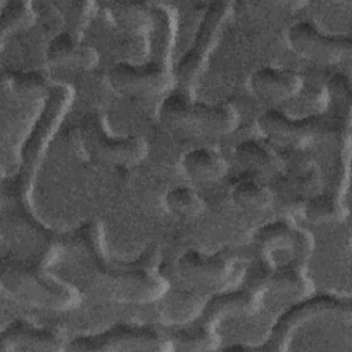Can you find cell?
I'll use <instances>...</instances> for the list:
<instances>
[{
	"label": "cell",
	"mask_w": 352,
	"mask_h": 352,
	"mask_svg": "<svg viewBox=\"0 0 352 352\" xmlns=\"http://www.w3.org/2000/svg\"><path fill=\"white\" fill-rule=\"evenodd\" d=\"M235 157L242 166L252 172L268 173L276 165L275 158L264 147L252 140L242 142L235 150Z\"/></svg>",
	"instance_id": "19"
},
{
	"label": "cell",
	"mask_w": 352,
	"mask_h": 352,
	"mask_svg": "<svg viewBox=\"0 0 352 352\" xmlns=\"http://www.w3.org/2000/svg\"><path fill=\"white\" fill-rule=\"evenodd\" d=\"M48 59L54 65L87 69L96 62V54L92 48L80 44L70 33H63L51 41Z\"/></svg>",
	"instance_id": "17"
},
{
	"label": "cell",
	"mask_w": 352,
	"mask_h": 352,
	"mask_svg": "<svg viewBox=\"0 0 352 352\" xmlns=\"http://www.w3.org/2000/svg\"><path fill=\"white\" fill-rule=\"evenodd\" d=\"M51 254L25 260L3 258L1 286L15 300L50 309H69L78 304V293L72 286L56 280L45 272Z\"/></svg>",
	"instance_id": "2"
},
{
	"label": "cell",
	"mask_w": 352,
	"mask_h": 352,
	"mask_svg": "<svg viewBox=\"0 0 352 352\" xmlns=\"http://www.w3.org/2000/svg\"><path fill=\"white\" fill-rule=\"evenodd\" d=\"M161 118L166 125L194 135H224L239 122V114L231 103H198L186 94L168 96L161 106Z\"/></svg>",
	"instance_id": "3"
},
{
	"label": "cell",
	"mask_w": 352,
	"mask_h": 352,
	"mask_svg": "<svg viewBox=\"0 0 352 352\" xmlns=\"http://www.w3.org/2000/svg\"><path fill=\"white\" fill-rule=\"evenodd\" d=\"M349 314V302L331 296H316L307 301H302L287 312H285L272 329V333L265 345L261 349L282 351L293 331L305 322L326 316V315H342Z\"/></svg>",
	"instance_id": "9"
},
{
	"label": "cell",
	"mask_w": 352,
	"mask_h": 352,
	"mask_svg": "<svg viewBox=\"0 0 352 352\" xmlns=\"http://www.w3.org/2000/svg\"><path fill=\"white\" fill-rule=\"evenodd\" d=\"M186 173L197 182H213L224 176L227 162L221 154L210 148H197L183 160Z\"/></svg>",
	"instance_id": "18"
},
{
	"label": "cell",
	"mask_w": 352,
	"mask_h": 352,
	"mask_svg": "<svg viewBox=\"0 0 352 352\" xmlns=\"http://www.w3.org/2000/svg\"><path fill=\"white\" fill-rule=\"evenodd\" d=\"M26 7H28L26 3H12V4H8V8L3 10L1 18H0L3 40L8 32L22 26L30 19V14Z\"/></svg>",
	"instance_id": "22"
},
{
	"label": "cell",
	"mask_w": 352,
	"mask_h": 352,
	"mask_svg": "<svg viewBox=\"0 0 352 352\" xmlns=\"http://www.w3.org/2000/svg\"><path fill=\"white\" fill-rule=\"evenodd\" d=\"M78 139L91 157L106 164L133 165L147 154V144L142 138H109L98 114H87L81 120Z\"/></svg>",
	"instance_id": "5"
},
{
	"label": "cell",
	"mask_w": 352,
	"mask_h": 352,
	"mask_svg": "<svg viewBox=\"0 0 352 352\" xmlns=\"http://www.w3.org/2000/svg\"><path fill=\"white\" fill-rule=\"evenodd\" d=\"M289 43L300 56L323 65L340 62L351 52V40L348 37L322 34L308 22L292 26Z\"/></svg>",
	"instance_id": "11"
},
{
	"label": "cell",
	"mask_w": 352,
	"mask_h": 352,
	"mask_svg": "<svg viewBox=\"0 0 352 352\" xmlns=\"http://www.w3.org/2000/svg\"><path fill=\"white\" fill-rule=\"evenodd\" d=\"M234 202L246 210H261L268 206L271 195L267 188L253 180H241L232 190Z\"/></svg>",
	"instance_id": "20"
},
{
	"label": "cell",
	"mask_w": 352,
	"mask_h": 352,
	"mask_svg": "<svg viewBox=\"0 0 352 352\" xmlns=\"http://www.w3.org/2000/svg\"><path fill=\"white\" fill-rule=\"evenodd\" d=\"M169 41L170 37L168 36H154L153 58L142 67H133L121 63L111 69L110 80L114 88L125 94L138 95H151L161 92L169 81L166 66Z\"/></svg>",
	"instance_id": "6"
},
{
	"label": "cell",
	"mask_w": 352,
	"mask_h": 352,
	"mask_svg": "<svg viewBox=\"0 0 352 352\" xmlns=\"http://www.w3.org/2000/svg\"><path fill=\"white\" fill-rule=\"evenodd\" d=\"M230 3H213L206 11L192 47L187 51L176 69V78L183 89L187 91L199 74L209 52L214 47L221 26L230 14Z\"/></svg>",
	"instance_id": "8"
},
{
	"label": "cell",
	"mask_w": 352,
	"mask_h": 352,
	"mask_svg": "<svg viewBox=\"0 0 352 352\" xmlns=\"http://www.w3.org/2000/svg\"><path fill=\"white\" fill-rule=\"evenodd\" d=\"M66 348L72 351H162L165 345L150 329L116 326L95 336L74 338Z\"/></svg>",
	"instance_id": "10"
},
{
	"label": "cell",
	"mask_w": 352,
	"mask_h": 352,
	"mask_svg": "<svg viewBox=\"0 0 352 352\" xmlns=\"http://www.w3.org/2000/svg\"><path fill=\"white\" fill-rule=\"evenodd\" d=\"M256 294L239 290L213 298L205 308L202 316L191 329L183 331L179 338L182 349H206L213 342V329L219 318L249 311L256 304Z\"/></svg>",
	"instance_id": "7"
},
{
	"label": "cell",
	"mask_w": 352,
	"mask_h": 352,
	"mask_svg": "<svg viewBox=\"0 0 352 352\" xmlns=\"http://www.w3.org/2000/svg\"><path fill=\"white\" fill-rule=\"evenodd\" d=\"M230 261L223 256H204L188 252L176 265L179 276L191 285H214L224 280L230 272Z\"/></svg>",
	"instance_id": "15"
},
{
	"label": "cell",
	"mask_w": 352,
	"mask_h": 352,
	"mask_svg": "<svg viewBox=\"0 0 352 352\" xmlns=\"http://www.w3.org/2000/svg\"><path fill=\"white\" fill-rule=\"evenodd\" d=\"M252 91L261 99L283 102L296 96L302 88V78L292 70L264 67L250 78Z\"/></svg>",
	"instance_id": "16"
},
{
	"label": "cell",
	"mask_w": 352,
	"mask_h": 352,
	"mask_svg": "<svg viewBox=\"0 0 352 352\" xmlns=\"http://www.w3.org/2000/svg\"><path fill=\"white\" fill-rule=\"evenodd\" d=\"M337 208L327 197H314L308 199L305 206L307 217L312 221H327L336 216Z\"/></svg>",
	"instance_id": "23"
},
{
	"label": "cell",
	"mask_w": 352,
	"mask_h": 352,
	"mask_svg": "<svg viewBox=\"0 0 352 352\" xmlns=\"http://www.w3.org/2000/svg\"><path fill=\"white\" fill-rule=\"evenodd\" d=\"M72 242L81 278L95 293L121 301H150L164 293L165 280L148 264L107 261L98 224L81 227Z\"/></svg>",
	"instance_id": "1"
},
{
	"label": "cell",
	"mask_w": 352,
	"mask_h": 352,
	"mask_svg": "<svg viewBox=\"0 0 352 352\" xmlns=\"http://www.w3.org/2000/svg\"><path fill=\"white\" fill-rule=\"evenodd\" d=\"M69 103V91L66 87L54 88L50 94L47 106L41 117L38 118L36 128L33 129L30 138L28 139L22 150V164L18 176L10 180L8 195H12L14 201L29 208V192L32 186V177L38 166L43 157V150L51 138V131L56 128L63 110Z\"/></svg>",
	"instance_id": "4"
},
{
	"label": "cell",
	"mask_w": 352,
	"mask_h": 352,
	"mask_svg": "<svg viewBox=\"0 0 352 352\" xmlns=\"http://www.w3.org/2000/svg\"><path fill=\"white\" fill-rule=\"evenodd\" d=\"M256 245L263 260L275 268L296 264L307 248L301 232L280 221L261 228L256 236Z\"/></svg>",
	"instance_id": "12"
},
{
	"label": "cell",
	"mask_w": 352,
	"mask_h": 352,
	"mask_svg": "<svg viewBox=\"0 0 352 352\" xmlns=\"http://www.w3.org/2000/svg\"><path fill=\"white\" fill-rule=\"evenodd\" d=\"M166 206L176 216L191 217L201 212L204 204L195 191L187 187H176L166 195Z\"/></svg>",
	"instance_id": "21"
},
{
	"label": "cell",
	"mask_w": 352,
	"mask_h": 352,
	"mask_svg": "<svg viewBox=\"0 0 352 352\" xmlns=\"http://www.w3.org/2000/svg\"><path fill=\"white\" fill-rule=\"evenodd\" d=\"M1 351H59L65 346L60 338L47 330L16 320L1 331Z\"/></svg>",
	"instance_id": "14"
},
{
	"label": "cell",
	"mask_w": 352,
	"mask_h": 352,
	"mask_svg": "<svg viewBox=\"0 0 352 352\" xmlns=\"http://www.w3.org/2000/svg\"><path fill=\"white\" fill-rule=\"evenodd\" d=\"M322 120L309 117L304 120H290L285 114L270 110L258 118L260 129L274 142L285 146H301L308 143L319 131Z\"/></svg>",
	"instance_id": "13"
},
{
	"label": "cell",
	"mask_w": 352,
	"mask_h": 352,
	"mask_svg": "<svg viewBox=\"0 0 352 352\" xmlns=\"http://www.w3.org/2000/svg\"><path fill=\"white\" fill-rule=\"evenodd\" d=\"M14 87L16 91H19V94H38L43 87H44V81L40 78V76L37 74H22L14 78Z\"/></svg>",
	"instance_id": "24"
}]
</instances>
